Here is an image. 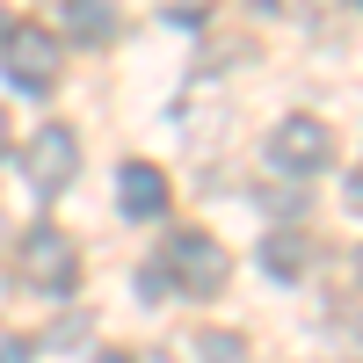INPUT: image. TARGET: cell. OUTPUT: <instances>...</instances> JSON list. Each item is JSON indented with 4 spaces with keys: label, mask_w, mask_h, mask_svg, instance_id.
Returning <instances> with one entry per match:
<instances>
[{
    "label": "cell",
    "mask_w": 363,
    "mask_h": 363,
    "mask_svg": "<svg viewBox=\"0 0 363 363\" xmlns=\"http://www.w3.org/2000/svg\"><path fill=\"white\" fill-rule=\"evenodd\" d=\"M0 73H8L22 95H51L58 87V37L44 22H8L0 29Z\"/></svg>",
    "instance_id": "cell-1"
},
{
    "label": "cell",
    "mask_w": 363,
    "mask_h": 363,
    "mask_svg": "<svg viewBox=\"0 0 363 363\" xmlns=\"http://www.w3.org/2000/svg\"><path fill=\"white\" fill-rule=\"evenodd\" d=\"M160 262H167V277H174V291H189V298H211L225 277H233V255L218 247L211 233H174L167 247H160Z\"/></svg>",
    "instance_id": "cell-2"
},
{
    "label": "cell",
    "mask_w": 363,
    "mask_h": 363,
    "mask_svg": "<svg viewBox=\"0 0 363 363\" xmlns=\"http://www.w3.org/2000/svg\"><path fill=\"white\" fill-rule=\"evenodd\" d=\"M15 269H22L29 291H73V284H80V255H73V240L58 233V225H29Z\"/></svg>",
    "instance_id": "cell-3"
},
{
    "label": "cell",
    "mask_w": 363,
    "mask_h": 363,
    "mask_svg": "<svg viewBox=\"0 0 363 363\" xmlns=\"http://www.w3.org/2000/svg\"><path fill=\"white\" fill-rule=\"evenodd\" d=\"M22 174H29V189H37V196H58V189L80 174V138H73L66 124H44L37 138L22 145Z\"/></svg>",
    "instance_id": "cell-4"
},
{
    "label": "cell",
    "mask_w": 363,
    "mask_h": 363,
    "mask_svg": "<svg viewBox=\"0 0 363 363\" xmlns=\"http://www.w3.org/2000/svg\"><path fill=\"white\" fill-rule=\"evenodd\" d=\"M327 160H335V138H327V124H313V116H291V124H277V138H269V167L306 182L320 174Z\"/></svg>",
    "instance_id": "cell-5"
},
{
    "label": "cell",
    "mask_w": 363,
    "mask_h": 363,
    "mask_svg": "<svg viewBox=\"0 0 363 363\" xmlns=\"http://www.w3.org/2000/svg\"><path fill=\"white\" fill-rule=\"evenodd\" d=\"M116 203H124V218H160L167 211V174L153 160H131L116 174Z\"/></svg>",
    "instance_id": "cell-6"
},
{
    "label": "cell",
    "mask_w": 363,
    "mask_h": 363,
    "mask_svg": "<svg viewBox=\"0 0 363 363\" xmlns=\"http://www.w3.org/2000/svg\"><path fill=\"white\" fill-rule=\"evenodd\" d=\"M66 29L80 44H109V29H116V0H66Z\"/></svg>",
    "instance_id": "cell-7"
},
{
    "label": "cell",
    "mask_w": 363,
    "mask_h": 363,
    "mask_svg": "<svg viewBox=\"0 0 363 363\" xmlns=\"http://www.w3.org/2000/svg\"><path fill=\"white\" fill-rule=\"evenodd\" d=\"M196 356H203V363H247V342L225 335V327H211V335L196 342Z\"/></svg>",
    "instance_id": "cell-8"
},
{
    "label": "cell",
    "mask_w": 363,
    "mask_h": 363,
    "mask_svg": "<svg viewBox=\"0 0 363 363\" xmlns=\"http://www.w3.org/2000/svg\"><path fill=\"white\" fill-rule=\"evenodd\" d=\"M262 262H269V277H298V269H306V247H298V240H269Z\"/></svg>",
    "instance_id": "cell-9"
},
{
    "label": "cell",
    "mask_w": 363,
    "mask_h": 363,
    "mask_svg": "<svg viewBox=\"0 0 363 363\" xmlns=\"http://www.w3.org/2000/svg\"><path fill=\"white\" fill-rule=\"evenodd\" d=\"M0 363H29V342H22V335H8V327H0Z\"/></svg>",
    "instance_id": "cell-10"
},
{
    "label": "cell",
    "mask_w": 363,
    "mask_h": 363,
    "mask_svg": "<svg viewBox=\"0 0 363 363\" xmlns=\"http://www.w3.org/2000/svg\"><path fill=\"white\" fill-rule=\"evenodd\" d=\"M349 203H356V211H363V174H349Z\"/></svg>",
    "instance_id": "cell-11"
},
{
    "label": "cell",
    "mask_w": 363,
    "mask_h": 363,
    "mask_svg": "<svg viewBox=\"0 0 363 363\" xmlns=\"http://www.w3.org/2000/svg\"><path fill=\"white\" fill-rule=\"evenodd\" d=\"M0 153H8V116H0Z\"/></svg>",
    "instance_id": "cell-12"
},
{
    "label": "cell",
    "mask_w": 363,
    "mask_h": 363,
    "mask_svg": "<svg viewBox=\"0 0 363 363\" xmlns=\"http://www.w3.org/2000/svg\"><path fill=\"white\" fill-rule=\"evenodd\" d=\"M8 22H15V15H8V8H0V29H8Z\"/></svg>",
    "instance_id": "cell-13"
},
{
    "label": "cell",
    "mask_w": 363,
    "mask_h": 363,
    "mask_svg": "<svg viewBox=\"0 0 363 363\" xmlns=\"http://www.w3.org/2000/svg\"><path fill=\"white\" fill-rule=\"evenodd\" d=\"M102 363H131V356H102Z\"/></svg>",
    "instance_id": "cell-14"
},
{
    "label": "cell",
    "mask_w": 363,
    "mask_h": 363,
    "mask_svg": "<svg viewBox=\"0 0 363 363\" xmlns=\"http://www.w3.org/2000/svg\"><path fill=\"white\" fill-rule=\"evenodd\" d=\"M356 8H363V0H356Z\"/></svg>",
    "instance_id": "cell-15"
},
{
    "label": "cell",
    "mask_w": 363,
    "mask_h": 363,
    "mask_svg": "<svg viewBox=\"0 0 363 363\" xmlns=\"http://www.w3.org/2000/svg\"><path fill=\"white\" fill-rule=\"evenodd\" d=\"M356 269H363V262H356Z\"/></svg>",
    "instance_id": "cell-16"
}]
</instances>
